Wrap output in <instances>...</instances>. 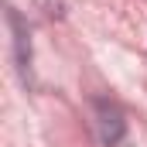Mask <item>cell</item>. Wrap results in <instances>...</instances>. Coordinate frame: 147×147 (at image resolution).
Listing matches in <instances>:
<instances>
[{
	"label": "cell",
	"instance_id": "obj_1",
	"mask_svg": "<svg viewBox=\"0 0 147 147\" xmlns=\"http://www.w3.org/2000/svg\"><path fill=\"white\" fill-rule=\"evenodd\" d=\"M96 110H99V137H103V144H116L123 137V116H120V110L110 106V103H96Z\"/></svg>",
	"mask_w": 147,
	"mask_h": 147
}]
</instances>
